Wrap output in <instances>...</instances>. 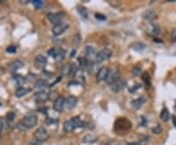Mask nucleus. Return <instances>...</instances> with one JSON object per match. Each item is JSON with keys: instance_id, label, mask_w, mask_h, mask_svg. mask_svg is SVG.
Wrapping results in <instances>:
<instances>
[{"instance_id": "31", "label": "nucleus", "mask_w": 176, "mask_h": 145, "mask_svg": "<svg viewBox=\"0 0 176 145\" xmlns=\"http://www.w3.org/2000/svg\"><path fill=\"white\" fill-rule=\"evenodd\" d=\"M6 51H7V53H11V54L16 53V51H17V47H16V46H13V45L8 46L7 48H6Z\"/></svg>"}, {"instance_id": "32", "label": "nucleus", "mask_w": 176, "mask_h": 145, "mask_svg": "<svg viewBox=\"0 0 176 145\" xmlns=\"http://www.w3.org/2000/svg\"><path fill=\"white\" fill-rule=\"evenodd\" d=\"M31 3H32L35 7L38 8V7H40L42 4H43V1H42V0H32V1H31Z\"/></svg>"}, {"instance_id": "10", "label": "nucleus", "mask_w": 176, "mask_h": 145, "mask_svg": "<svg viewBox=\"0 0 176 145\" xmlns=\"http://www.w3.org/2000/svg\"><path fill=\"white\" fill-rule=\"evenodd\" d=\"M69 27V25L66 23H60V24H57V25H55L53 27L52 29V33L54 35H56V36H58V35H61L64 31L68 29Z\"/></svg>"}, {"instance_id": "34", "label": "nucleus", "mask_w": 176, "mask_h": 145, "mask_svg": "<svg viewBox=\"0 0 176 145\" xmlns=\"http://www.w3.org/2000/svg\"><path fill=\"white\" fill-rule=\"evenodd\" d=\"M141 87V84H136L134 86H133L132 88H129V92H131V93H133V92H135L136 90H138L139 88Z\"/></svg>"}, {"instance_id": "4", "label": "nucleus", "mask_w": 176, "mask_h": 145, "mask_svg": "<svg viewBox=\"0 0 176 145\" xmlns=\"http://www.w3.org/2000/svg\"><path fill=\"white\" fill-rule=\"evenodd\" d=\"M120 78V72L119 69H116L113 68V70H110L109 71V74H108V77L106 78V82L109 84V85H112L113 82H116L117 80H119Z\"/></svg>"}, {"instance_id": "9", "label": "nucleus", "mask_w": 176, "mask_h": 145, "mask_svg": "<svg viewBox=\"0 0 176 145\" xmlns=\"http://www.w3.org/2000/svg\"><path fill=\"white\" fill-rule=\"evenodd\" d=\"M125 86H126V80L119 78V80H117L116 82H113L111 85V89L113 92L117 93V92H120L121 90H123Z\"/></svg>"}, {"instance_id": "18", "label": "nucleus", "mask_w": 176, "mask_h": 145, "mask_svg": "<svg viewBox=\"0 0 176 145\" xmlns=\"http://www.w3.org/2000/svg\"><path fill=\"white\" fill-rule=\"evenodd\" d=\"M49 86L50 84L45 80H36V81L34 82V87L38 89L39 91H43V89L49 87Z\"/></svg>"}, {"instance_id": "15", "label": "nucleus", "mask_w": 176, "mask_h": 145, "mask_svg": "<svg viewBox=\"0 0 176 145\" xmlns=\"http://www.w3.org/2000/svg\"><path fill=\"white\" fill-rule=\"evenodd\" d=\"M23 67V62L21 60H15L13 62H11L9 65H8V70L10 71L11 73H14L16 71H18L19 69H21Z\"/></svg>"}, {"instance_id": "19", "label": "nucleus", "mask_w": 176, "mask_h": 145, "mask_svg": "<svg viewBox=\"0 0 176 145\" xmlns=\"http://www.w3.org/2000/svg\"><path fill=\"white\" fill-rule=\"evenodd\" d=\"M147 31H148L149 34L156 36V35L159 34L160 30H159V27L158 25H156V24H150L147 27Z\"/></svg>"}, {"instance_id": "23", "label": "nucleus", "mask_w": 176, "mask_h": 145, "mask_svg": "<svg viewBox=\"0 0 176 145\" xmlns=\"http://www.w3.org/2000/svg\"><path fill=\"white\" fill-rule=\"evenodd\" d=\"M144 103H145V99L143 97H140V98H138V99H136V100H134L132 102V106L135 109H139V108L142 107V105Z\"/></svg>"}, {"instance_id": "35", "label": "nucleus", "mask_w": 176, "mask_h": 145, "mask_svg": "<svg viewBox=\"0 0 176 145\" xmlns=\"http://www.w3.org/2000/svg\"><path fill=\"white\" fill-rule=\"evenodd\" d=\"M6 118H7V121H12L14 120V118H15V113H14V112H10V113H8Z\"/></svg>"}, {"instance_id": "25", "label": "nucleus", "mask_w": 176, "mask_h": 145, "mask_svg": "<svg viewBox=\"0 0 176 145\" xmlns=\"http://www.w3.org/2000/svg\"><path fill=\"white\" fill-rule=\"evenodd\" d=\"M142 80L145 82V85H146L147 87H149V86L151 85V77H150V74L148 73L145 72L142 74Z\"/></svg>"}, {"instance_id": "30", "label": "nucleus", "mask_w": 176, "mask_h": 145, "mask_svg": "<svg viewBox=\"0 0 176 145\" xmlns=\"http://www.w3.org/2000/svg\"><path fill=\"white\" fill-rule=\"evenodd\" d=\"M132 74H134V76H139V74H142V72H141V68L139 66H137V67H134L132 70Z\"/></svg>"}, {"instance_id": "20", "label": "nucleus", "mask_w": 176, "mask_h": 145, "mask_svg": "<svg viewBox=\"0 0 176 145\" xmlns=\"http://www.w3.org/2000/svg\"><path fill=\"white\" fill-rule=\"evenodd\" d=\"M30 91H31L30 88H26V87H23V86H20V87H18L17 90H16L15 95L20 98V97H23V96L26 95V94L29 92H30Z\"/></svg>"}, {"instance_id": "41", "label": "nucleus", "mask_w": 176, "mask_h": 145, "mask_svg": "<svg viewBox=\"0 0 176 145\" xmlns=\"http://www.w3.org/2000/svg\"><path fill=\"white\" fill-rule=\"evenodd\" d=\"M2 127H3V125H2V123H1V121H0V131L2 129Z\"/></svg>"}, {"instance_id": "21", "label": "nucleus", "mask_w": 176, "mask_h": 145, "mask_svg": "<svg viewBox=\"0 0 176 145\" xmlns=\"http://www.w3.org/2000/svg\"><path fill=\"white\" fill-rule=\"evenodd\" d=\"M77 71H78V66L76 64V63H72V64L69 65V71L68 76L70 77H73L76 74Z\"/></svg>"}, {"instance_id": "22", "label": "nucleus", "mask_w": 176, "mask_h": 145, "mask_svg": "<svg viewBox=\"0 0 176 145\" xmlns=\"http://www.w3.org/2000/svg\"><path fill=\"white\" fill-rule=\"evenodd\" d=\"M13 80L16 81V84H17L19 86H22L26 82V77L22 76V74H14Z\"/></svg>"}, {"instance_id": "12", "label": "nucleus", "mask_w": 176, "mask_h": 145, "mask_svg": "<svg viewBox=\"0 0 176 145\" xmlns=\"http://www.w3.org/2000/svg\"><path fill=\"white\" fill-rule=\"evenodd\" d=\"M47 65V58L43 55H37L34 58V66L37 69H44Z\"/></svg>"}, {"instance_id": "42", "label": "nucleus", "mask_w": 176, "mask_h": 145, "mask_svg": "<svg viewBox=\"0 0 176 145\" xmlns=\"http://www.w3.org/2000/svg\"><path fill=\"white\" fill-rule=\"evenodd\" d=\"M0 106H2V104H1V103H0Z\"/></svg>"}, {"instance_id": "33", "label": "nucleus", "mask_w": 176, "mask_h": 145, "mask_svg": "<svg viewBox=\"0 0 176 145\" xmlns=\"http://www.w3.org/2000/svg\"><path fill=\"white\" fill-rule=\"evenodd\" d=\"M80 42V36H79V34H76L74 35V37H73V46H76V44H78V43Z\"/></svg>"}, {"instance_id": "14", "label": "nucleus", "mask_w": 176, "mask_h": 145, "mask_svg": "<svg viewBox=\"0 0 176 145\" xmlns=\"http://www.w3.org/2000/svg\"><path fill=\"white\" fill-rule=\"evenodd\" d=\"M53 108L56 112H62L65 108V98L62 96H59L56 100L54 101Z\"/></svg>"}, {"instance_id": "28", "label": "nucleus", "mask_w": 176, "mask_h": 145, "mask_svg": "<svg viewBox=\"0 0 176 145\" xmlns=\"http://www.w3.org/2000/svg\"><path fill=\"white\" fill-rule=\"evenodd\" d=\"M143 18L150 21V20H153V19L156 18V13L155 12H153V11H147L143 14Z\"/></svg>"}, {"instance_id": "11", "label": "nucleus", "mask_w": 176, "mask_h": 145, "mask_svg": "<svg viewBox=\"0 0 176 145\" xmlns=\"http://www.w3.org/2000/svg\"><path fill=\"white\" fill-rule=\"evenodd\" d=\"M109 71H110V69L108 68V67H102L101 69L98 70L97 71V74H96L97 81L98 82L105 81L106 78H107V77H108Z\"/></svg>"}, {"instance_id": "40", "label": "nucleus", "mask_w": 176, "mask_h": 145, "mask_svg": "<svg viewBox=\"0 0 176 145\" xmlns=\"http://www.w3.org/2000/svg\"><path fill=\"white\" fill-rule=\"evenodd\" d=\"M172 118H173V119H172V121H173V124H174V125L176 127V117H175V116H173Z\"/></svg>"}, {"instance_id": "5", "label": "nucleus", "mask_w": 176, "mask_h": 145, "mask_svg": "<svg viewBox=\"0 0 176 145\" xmlns=\"http://www.w3.org/2000/svg\"><path fill=\"white\" fill-rule=\"evenodd\" d=\"M48 55L54 58L56 61H62L65 58L66 51L62 48H51L48 51Z\"/></svg>"}, {"instance_id": "27", "label": "nucleus", "mask_w": 176, "mask_h": 145, "mask_svg": "<svg viewBox=\"0 0 176 145\" xmlns=\"http://www.w3.org/2000/svg\"><path fill=\"white\" fill-rule=\"evenodd\" d=\"M77 11L83 19L88 18V12H87V10H86V8L82 7V6H77Z\"/></svg>"}, {"instance_id": "13", "label": "nucleus", "mask_w": 176, "mask_h": 145, "mask_svg": "<svg viewBox=\"0 0 176 145\" xmlns=\"http://www.w3.org/2000/svg\"><path fill=\"white\" fill-rule=\"evenodd\" d=\"M84 54H85L84 58L87 61H89V62H92L93 58L94 57L96 58V55H97L95 48H94V47H92V46H86L85 47V50H84Z\"/></svg>"}, {"instance_id": "8", "label": "nucleus", "mask_w": 176, "mask_h": 145, "mask_svg": "<svg viewBox=\"0 0 176 145\" xmlns=\"http://www.w3.org/2000/svg\"><path fill=\"white\" fill-rule=\"evenodd\" d=\"M65 17V13L63 12H58V13H49L47 14V18H48L49 21L54 24V25H57V24L62 23L63 19Z\"/></svg>"}, {"instance_id": "29", "label": "nucleus", "mask_w": 176, "mask_h": 145, "mask_svg": "<svg viewBox=\"0 0 176 145\" xmlns=\"http://www.w3.org/2000/svg\"><path fill=\"white\" fill-rule=\"evenodd\" d=\"M96 140H97V137H93L92 135H86L83 138V141L86 143H93Z\"/></svg>"}, {"instance_id": "36", "label": "nucleus", "mask_w": 176, "mask_h": 145, "mask_svg": "<svg viewBox=\"0 0 176 145\" xmlns=\"http://www.w3.org/2000/svg\"><path fill=\"white\" fill-rule=\"evenodd\" d=\"M95 18L97 20H100V21H105L106 20V17L104 15H102V14H99V13H96L95 14Z\"/></svg>"}, {"instance_id": "37", "label": "nucleus", "mask_w": 176, "mask_h": 145, "mask_svg": "<svg viewBox=\"0 0 176 145\" xmlns=\"http://www.w3.org/2000/svg\"><path fill=\"white\" fill-rule=\"evenodd\" d=\"M152 131L154 133H160V131H162V128H160L159 125H156V128H154L152 129Z\"/></svg>"}, {"instance_id": "38", "label": "nucleus", "mask_w": 176, "mask_h": 145, "mask_svg": "<svg viewBox=\"0 0 176 145\" xmlns=\"http://www.w3.org/2000/svg\"><path fill=\"white\" fill-rule=\"evenodd\" d=\"M171 38L176 42V29H174L171 33Z\"/></svg>"}, {"instance_id": "17", "label": "nucleus", "mask_w": 176, "mask_h": 145, "mask_svg": "<svg viewBox=\"0 0 176 145\" xmlns=\"http://www.w3.org/2000/svg\"><path fill=\"white\" fill-rule=\"evenodd\" d=\"M35 101L38 102V103H43V102H45L49 99V93H47L46 91H38L35 93Z\"/></svg>"}, {"instance_id": "16", "label": "nucleus", "mask_w": 176, "mask_h": 145, "mask_svg": "<svg viewBox=\"0 0 176 145\" xmlns=\"http://www.w3.org/2000/svg\"><path fill=\"white\" fill-rule=\"evenodd\" d=\"M77 104V98L74 96H69L65 99V107L66 109H73Z\"/></svg>"}, {"instance_id": "26", "label": "nucleus", "mask_w": 176, "mask_h": 145, "mask_svg": "<svg viewBox=\"0 0 176 145\" xmlns=\"http://www.w3.org/2000/svg\"><path fill=\"white\" fill-rule=\"evenodd\" d=\"M132 49H134L135 51H142L144 50L146 47H145V45L143 44V43H141V42H135V43H133V44L130 46Z\"/></svg>"}, {"instance_id": "24", "label": "nucleus", "mask_w": 176, "mask_h": 145, "mask_svg": "<svg viewBox=\"0 0 176 145\" xmlns=\"http://www.w3.org/2000/svg\"><path fill=\"white\" fill-rule=\"evenodd\" d=\"M160 119L163 121H167L169 120V113H168V110L166 108H163L160 112Z\"/></svg>"}, {"instance_id": "39", "label": "nucleus", "mask_w": 176, "mask_h": 145, "mask_svg": "<svg viewBox=\"0 0 176 145\" xmlns=\"http://www.w3.org/2000/svg\"><path fill=\"white\" fill-rule=\"evenodd\" d=\"M127 145H142L140 142H135V143H129Z\"/></svg>"}, {"instance_id": "7", "label": "nucleus", "mask_w": 176, "mask_h": 145, "mask_svg": "<svg viewBox=\"0 0 176 145\" xmlns=\"http://www.w3.org/2000/svg\"><path fill=\"white\" fill-rule=\"evenodd\" d=\"M111 56H112V51L111 50L108 49V48L102 49L96 55V62L97 63H102L104 61H107V60H109L110 58H111Z\"/></svg>"}, {"instance_id": "2", "label": "nucleus", "mask_w": 176, "mask_h": 145, "mask_svg": "<svg viewBox=\"0 0 176 145\" xmlns=\"http://www.w3.org/2000/svg\"><path fill=\"white\" fill-rule=\"evenodd\" d=\"M85 123L81 121L79 117H74L73 119L65 121L64 124V129L66 132H72L77 128H84Z\"/></svg>"}, {"instance_id": "1", "label": "nucleus", "mask_w": 176, "mask_h": 145, "mask_svg": "<svg viewBox=\"0 0 176 145\" xmlns=\"http://www.w3.org/2000/svg\"><path fill=\"white\" fill-rule=\"evenodd\" d=\"M36 124H37L36 115H34V114H27L19 123L18 127L21 129H23V131H26V129L32 128L33 127L36 125Z\"/></svg>"}, {"instance_id": "6", "label": "nucleus", "mask_w": 176, "mask_h": 145, "mask_svg": "<svg viewBox=\"0 0 176 145\" xmlns=\"http://www.w3.org/2000/svg\"><path fill=\"white\" fill-rule=\"evenodd\" d=\"M34 138L39 142L46 141L49 138V132L47 131L45 128H39L34 131Z\"/></svg>"}, {"instance_id": "3", "label": "nucleus", "mask_w": 176, "mask_h": 145, "mask_svg": "<svg viewBox=\"0 0 176 145\" xmlns=\"http://www.w3.org/2000/svg\"><path fill=\"white\" fill-rule=\"evenodd\" d=\"M131 127L132 124L126 118H119L115 123V129H116V131H128L129 128H131Z\"/></svg>"}]
</instances>
